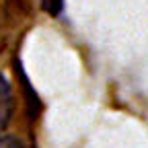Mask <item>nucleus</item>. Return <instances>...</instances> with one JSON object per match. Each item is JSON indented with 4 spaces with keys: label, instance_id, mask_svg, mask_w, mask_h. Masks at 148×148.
Instances as JSON below:
<instances>
[{
    "label": "nucleus",
    "instance_id": "obj_1",
    "mask_svg": "<svg viewBox=\"0 0 148 148\" xmlns=\"http://www.w3.org/2000/svg\"><path fill=\"white\" fill-rule=\"evenodd\" d=\"M12 111H14V97H12L10 82L0 74V132L10 123Z\"/></svg>",
    "mask_w": 148,
    "mask_h": 148
},
{
    "label": "nucleus",
    "instance_id": "obj_2",
    "mask_svg": "<svg viewBox=\"0 0 148 148\" xmlns=\"http://www.w3.org/2000/svg\"><path fill=\"white\" fill-rule=\"evenodd\" d=\"M0 148H23V146L12 136H0Z\"/></svg>",
    "mask_w": 148,
    "mask_h": 148
}]
</instances>
